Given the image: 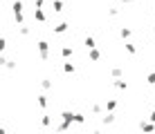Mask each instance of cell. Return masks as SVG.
Returning <instances> with one entry per match:
<instances>
[{
	"label": "cell",
	"instance_id": "1",
	"mask_svg": "<svg viewBox=\"0 0 155 134\" xmlns=\"http://www.w3.org/2000/svg\"><path fill=\"white\" fill-rule=\"evenodd\" d=\"M36 49H38L41 61H50V42L47 40H38L36 42Z\"/></svg>",
	"mask_w": 155,
	"mask_h": 134
},
{
	"label": "cell",
	"instance_id": "32",
	"mask_svg": "<svg viewBox=\"0 0 155 134\" xmlns=\"http://www.w3.org/2000/svg\"><path fill=\"white\" fill-rule=\"evenodd\" d=\"M153 29H155V25H153Z\"/></svg>",
	"mask_w": 155,
	"mask_h": 134
},
{
	"label": "cell",
	"instance_id": "26",
	"mask_svg": "<svg viewBox=\"0 0 155 134\" xmlns=\"http://www.w3.org/2000/svg\"><path fill=\"white\" fill-rule=\"evenodd\" d=\"M108 16H113V18H117V16H119V9H117V7H110V9H108Z\"/></svg>",
	"mask_w": 155,
	"mask_h": 134
},
{
	"label": "cell",
	"instance_id": "17",
	"mask_svg": "<svg viewBox=\"0 0 155 134\" xmlns=\"http://www.w3.org/2000/svg\"><path fill=\"white\" fill-rule=\"evenodd\" d=\"M52 9H54L56 14H58V11H63V0H54V2H52Z\"/></svg>",
	"mask_w": 155,
	"mask_h": 134
},
{
	"label": "cell",
	"instance_id": "18",
	"mask_svg": "<svg viewBox=\"0 0 155 134\" xmlns=\"http://www.w3.org/2000/svg\"><path fill=\"white\" fill-rule=\"evenodd\" d=\"M74 123H77V125H83V123H85V116L81 114V112H77V114H74Z\"/></svg>",
	"mask_w": 155,
	"mask_h": 134
},
{
	"label": "cell",
	"instance_id": "19",
	"mask_svg": "<svg viewBox=\"0 0 155 134\" xmlns=\"http://www.w3.org/2000/svg\"><path fill=\"white\" fill-rule=\"evenodd\" d=\"M121 74H124L121 67H113V69H110V76H113V78H121Z\"/></svg>",
	"mask_w": 155,
	"mask_h": 134
},
{
	"label": "cell",
	"instance_id": "10",
	"mask_svg": "<svg viewBox=\"0 0 155 134\" xmlns=\"http://www.w3.org/2000/svg\"><path fill=\"white\" fill-rule=\"evenodd\" d=\"M70 127H72V123L63 119V121H61V123H58V125H56V130H58V132H65V130H70Z\"/></svg>",
	"mask_w": 155,
	"mask_h": 134
},
{
	"label": "cell",
	"instance_id": "29",
	"mask_svg": "<svg viewBox=\"0 0 155 134\" xmlns=\"http://www.w3.org/2000/svg\"><path fill=\"white\" fill-rule=\"evenodd\" d=\"M45 5V0H34V7H43Z\"/></svg>",
	"mask_w": 155,
	"mask_h": 134
},
{
	"label": "cell",
	"instance_id": "13",
	"mask_svg": "<svg viewBox=\"0 0 155 134\" xmlns=\"http://www.w3.org/2000/svg\"><path fill=\"white\" fill-rule=\"evenodd\" d=\"M140 127H142L144 132H153V130H155V121H151V123H144V121H142Z\"/></svg>",
	"mask_w": 155,
	"mask_h": 134
},
{
	"label": "cell",
	"instance_id": "5",
	"mask_svg": "<svg viewBox=\"0 0 155 134\" xmlns=\"http://www.w3.org/2000/svg\"><path fill=\"white\" fill-rule=\"evenodd\" d=\"M74 114H77V112H72V110H63V112H61V119H65V121L74 123Z\"/></svg>",
	"mask_w": 155,
	"mask_h": 134
},
{
	"label": "cell",
	"instance_id": "27",
	"mask_svg": "<svg viewBox=\"0 0 155 134\" xmlns=\"http://www.w3.org/2000/svg\"><path fill=\"white\" fill-rule=\"evenodd\" d=\"M146 83H148V85H155V72H151V74L146 76Z\"/></svg>",
	"mask_w": 155,
	"mask_h": 134
},
{
	"label": "cell",
	"instance_id": "4",
	"mask_svg": "<svg viewBox=\"0 0 155 134\" xmlns=\"http://www.w3.org/2000/svg\"><path fill=\"white\" fill-rule=\"evenodd\" d=\"M88 56H90V61H92V63L101 61V51L97 49V47H92V49H88Z\"/></svg>",
	"mask_w": 155,
	"mask_h": 134
},
{
	"label": "cell",
	"instance_id": "16",
	"mask_svg": "<svg viewBox=\"0 0 155 134\" xmlns=\"http://www.w3.org/2000/svg\"><path fill=\"white\" fill-rule=\"evenodd\" d=\"M130 34H133V31L128 29V27H121V29H119V36H121L124 40H128V38H130Z\"/></svg>",
	"mask_w": 155,
	"mask_h": 134
},
{
	"label": "cell",
	"instance_id": "6",
	"mask_svg": "<svg viewBox=\"0 0 155 134\" xmlns=\"http://www.w3.org/2000/svg\"><path fill=\"white\" fill-rule=\"evenodd\" d=\"M23 7H25V5H23V0H14L12 11H14V14H23Z\"/></svg>",
	"mask_w": 155,
	"mask_h": 134
},
{
	"label": "cell",
	"instance_id": "28",
	"mask_svg": "<svg viewBox=\"0 0 155 134\" xmlns=\"http://www.w3.org/2000/svg\"><path fill=\"white\" fill-rule=\"evenodd\" d=\"M5 49H7V38L2 36V38H0V51H5Z\"/></svg>",
	"mask_w": 155,
	"mask_h": 134
},
{
	"label": "cell",
	"instance_id": "3",
	"mask_svg": "<svg viewBox=\"0 0 155 134\" xmlns=\"http://www.w3.org/2000/svg\"><path fill=\"white\" fill-rule=\"evenodd\" d=\"M36 105H38L41 110H45V107L50 105V98H47L45 94H38V96H36Z\"/></svg>",
	"mask_w": 155,
	"mask_h": 134
},
{
	"label": "cell",
	"instance_id": "25",
	"mask_svg": "<svg viewBox=\"0 0 155 134\" xmlns=\"http://www.w3.org/2000/svg\"><path fill=\"white\" fill-rule=\"evenodd\" d=\"M101 112H104V107L99 103H92V114H101Z\"/></svg>",
	"mask_w": 155,
	"mask_h": 134
},
{
	"label": "cell",
	"instance_id": "30",
	"mask_svg": "<svg viewBox=\"0 0 155 134\" xmlns=\"http://www.w3.org/2000/svg\"><path fill=\"white\" fill-rule=\"evenodd\" d=\"M151 121H155V110H153V114H151Z\"/></svg>",
	"mask_w": 155,
	"mask_h": 134
},
{
	"label": "cell",
	"instance_id": "31",
	"mask_svg": "<svg viewBox=\"0 0 155 134\" xmlns=\"http://www.w3.org/2000/svg\"><path fill=\"white\" fill-rule=\"evenodd\" d=\"M121 2H135V0H121Z\"/></svg>",
	"mask_w": 155,
	"mask_h": 134
},
{
	"label": "cell",
	"instance_id": "8",
	"mask_svg": "<svg viewBox=\"0 0 155 134\" xmlns=\"http://www.w3.org/2000/svg\"><path fill=\"white\" fill-rule=\"evenodd\" d=\"M72 54H74V49H72L70 45H63V47H61V56H63V58H70Z\"/></svg>",
	"mask_w": 155,
	"mask_h": 134
},
{
	"label": "cell",
	"instance_id": "15",
	"mask_svg": "<svg viewBox=\"0 0 155 134\" xmlns=\"http://www.w3.org/2000/svg\"><path fill=\"white\" fill-rule=\"evenodd\" d=\"M18 34H20V36H25V38H27V36L31 34V29H29V27H25V25H18Z\"/></svg>",
	"mask_w": 155,
	"mask_h": 134
},
{
	"label": "cell",
	"instance_id": "24",
	"mask_svg": "<svg viewBox=\"0 0 155 134\" xmlns=\"http://www.w3.org/2000/svg\"><path fill=\"white\" fill-rule=\"evenodd\" d=\"M126 51L128 54H137V47L133 45V42H126Z\"/></svg>",
	"mask_w": 155,
	"mask_h": 134
},
{
	"label": "cell",
	"instance_id": "11",
	"mask_svg": "<svg viewBox=\"0 0 155 134\" xmlns=\"http://www.w3.org/2000/svg\"><path fill=\"white\" fill-rule=\"evenodd\" d=\"M115 123V112H106V116H104V125H113Z\"/></svg>",
	"mask_w": 155,
	"mask_h": 134
},
{
	"label": "cell",
	"instance_id": "2",
	"mask_svg": "<svg viewBox=\"0 0 155 134\" xmlns=\"http://www.w3.org/2000/svg\"><path fill=\"white\" fill-rule=\"evenodd\" d=\"M34 20H36V23H45V20H47V16H45V11H43V7H34Z\"/></svg>",
	"mask_w": 155,
	"mask_h": 134
},
{
	"label": "cell",
	"instance_id": "14",
	"mask_svg": "<svg viewBox=\"0 0 155 134\" xmlns=\"http://www.w3.org/2000/svg\"><path fill=\"white\" fill-rule=\"evenodd\" d=\"M115 110H117V98H110L106 103V112H115Z\"/></svg>",
	"mask_w": 155,
	"mask_h": 134
},
{
	"label": "cell",
	"instance_id": "23",
	"mask_svg": "<svg viewBox=\"0 0 155 134\" xmlns=\"http://www.w3.org/2000/svg\"><path fill=\"white\" fill-rule=\"evenodd\" d=\"M14 20H16V25H23L25 23V16L23 14H14Z\"/></svg>",
	"mask_w": 155,
	"mask_h": 134
},
{
	"label": "cell",
	"instance_id": "7",
	"mask_svg": "<svg viewBox=\"0 0 155 134\" xmlns=\"http://www.w3.org/2000/svg\"><path fill=\"white\" fill-rule=\"evenodd\" d=\"M68 29H70V25H68V23H58V25L54 27V34H65Z\"/></svg>",
	"mask_w": 155,
	"mask_h": 134
},
{
	"label": "cell",
	"instance_id": "21",
	"mask_svg": "<svg viewBox=\"0 0 155 134\" xmlns=\"http://www.w3.org/2000/svg\"><path fill=\"white\" fill-rule=\"evenodd\" d=\"M63 72L65 74H74V65L72 63H63Z\"/></svg>",
	"mask_w": 155,
	"mask_h": 134
},
{
	"label": "cell",
	"instance_id": "9",
	"mask_svg": "<svg viewBox=\"0 0 155 134\" xmlns=\"http://www.w3.org/2000/svg\"><path fill=\"white\" fill-rule=\"evenodd\" d=\"M83 45L88 47V49H92V47H97V40H94V36H85V40H83Z\"/></svg>",
	"mask_w": 155,
	"mask_h": 134
},
{
	"label": "cell",
	"instance_id": "12",
	"mask_svg": "<svg viewBox=\"0 0 155 134\" xmlns=\"http://www.w3.org/2000/svg\"><path fill=\"white\" fill-rule=\"evenodd\" d=\"M115 87L119 89V92H126V89H128V83H126V80H121V78H117V80H115Z\"/></svg>",
	"mask_w": 155,
	"mask_h": 134
},
{
	"label": "cell",
	"instance_id": "22",
	"mask_svg": "<svg viewBox=\"0 0 155 134\" xmlns=\"http://www.w3.org/2000/svg\"><path fill=\"white\" fill-rule=\"evenodd\" d=\"M41 87H43V89H52V80H50V78H43V80H41Z\"/></svg>",
	"mask_w": 155,
	"mask_h": 134
},
{
	"label": "cell",
	"instance_id": "20",
	"mask_svg": "<svg viewBox=\"0 0 155 134\" xmlns=\"http://www.w3.org/2000/svg\"><path fill=\"white\" fill-rule=\"evenodd\" d=\"M41 125H43V127H50V125H52V119H50L47 114H43V119H41Z\"/></svg>",
	"mask_w": 155,
	"mask_h": 134
}]
</instances>
